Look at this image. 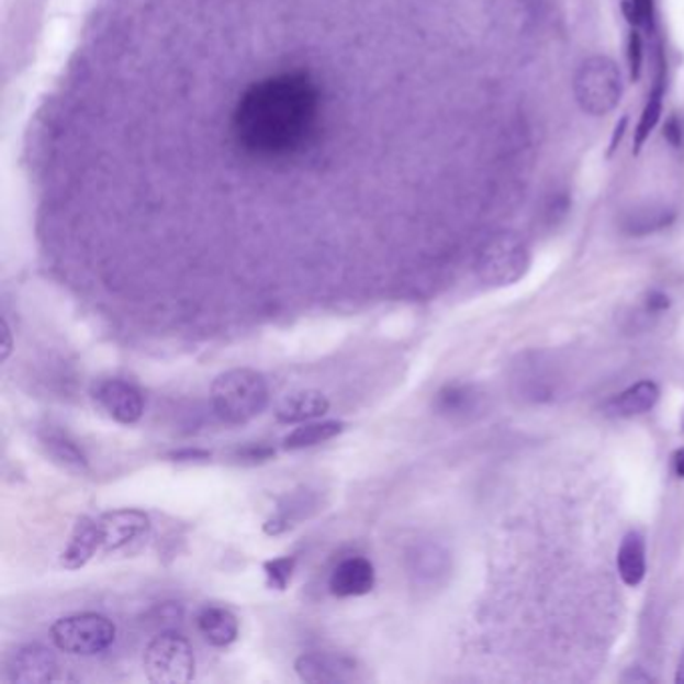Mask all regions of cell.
I'll use <instances>...</instances> for the list:
<instances>
[{"label": "cell", "mask_w": 684, "mask_h": 684, "mask_svg": "<svg viewBox=\"0 0 684 684\" xmlns=\"http://www.w3.org/2000/svg\"><path fill=\"white\" fill-rule=\"evenodd\" d=\"M418 0H89L23 147L51 221L378 229L424 181Z\"/></svg>", "instance_id": "cell-1"}, {"label": "cell", "mask_w": 684, "mask_h": 684, "mask_svg": "<svg viewBox=\"0 0 684 684\" xmlns=\"http://www.w3.org/2000/svg\"><path fill=\"white\" fill-rule=\"evenodd\" d=\"M211 406L227 426H245L269 406V385L261 371L233 368L211 383Z\"/></svg>", "instance_id": "cell-2"}, {"label": "cell", "mask_w": 684, "mask_h": 684, "mask_svg": "<svg viewBox=\"0 0 684 684\" xmlns=\"http://www.w3.org/2000/svg\"><path fill=\"white\" fill-rule=\"evenodd\" d=\"M574 97L580 109L592 116L613 113L623 97V75L613 58H586L574 77Z\"/></svg>", "instance_id": "cell-3"}, {"label": "cell", "mask_w": 684, "mask_h": 684, "mask_svg": "<svg viewBox=\"0 0 684 684\" xmlns=\"http://www.w3.org/2000/svg\"><path fill=\"white\" fill-rule=\"evenodd\" d=\"M51 640L72 657H97L115 644V623L99 613L63 616L51 627Z\"/></svg>", "instance_id": "cell-4"}, {"label": "cell", "mask_w": 684, "mask_h": 684, "mask_svg": "<svg viewBox=\"0 0 684 684\" xmlns=\"http://www.w3.org/2000/svg\"><path fill=\"white\" fill-rule=\"evenodd\" d=\"M195 669L198 661L191 642L175 630L159 632L143 652V671L149 683H191Z\"/></svg>", "instance_id": "cell-5"}, {"label": "cell", "mask_w": 684, "mask_h": 684, "mask_svg": "<svg viewBox=\"0 0 684 684\" xmlns=\"http://www.w3.org/2000/svg\"><path fill=\"white\" fill-rule=\"evenodd\" d=\"M530 266L528 247L516 233L502 232L492 235L480 247L475 257L478 278L487 285L504 288L524 278Z\"/></svg>", "instance_id": "cell-6"}, {"label": "cell", "mask_w": 684, "mask_h": 684, "mask_svg": "<svg viewBox=\"0 0 684 684\" xmlns=\"http://www.w3.org/2000/svg\"><path fill=\"white\" fill-rule=\"evenodd\" d=\"M97 410L121 426L137 424L145 414V397L135 383L123 378H105L91 390Z\"/></svg>", "instance_id": "cell-7"}, {"label": "cell", "mask_w": 684, "mask_h": 684, "mask_svg": "<svg viewBox=\"0 0 684 684\" xmlns=\"http://www.w3.org/2000/svg\"><path fill=\"white\" fill-rule=\"evenodd\" d=\"M103 554H115L131 545L145 540L152 532V518L139 508H119L99 516Z\"/></svg>", "instance_id": "cell-8"}, {"label": "cell", "mask_w": 684, "mask_h": 684, "mask_svg": "<svg viewBox=\"0 0 684 684\" xmlns=\"http://www.w3.org/2000/svg\"><path fill=\"white\" fill-rule=\"evenodd\" d=\"M9 679L16 684H48L60 679L57 654L41 642H29L12 652Z\"/></svg>", "instance_id": "cell-9"}, {"label": "cell", "mask_w": 684, "mask_h": 684, "mask_svg": "<svg viewBox=\"0 0 684 684\" xmlns=\"http://www.w3.org/2000/svg\"><path fill=\"white\" fill-rule=\"evenodd\" d=\"M327 586L337 598L366 596L375 586V569L368 558H344L341 562H337L336 569L332 570Z\"/></svg>", "instance_id": "cell-10"}, {"label": "cell", "mask_w": 684, "mask_h": 684, "mask_svg": "<svg viewBox=\"0 0 684 684\" xmlns=\"http://www.w3.org/2000/svg\"><path fill=\"white\" fill-rule=\"evenodd\" d=\"M97 552H103V536H101L99 518L82 516L75 524L69 542L60 552L58 562L65 570H81L97 557Z\"/></svg>", "instance_id": "cell-11"}, {"label": "cell", "mask_w": 684, "mask_h": 684, "mask_svg": "<svg viewBox=\"0 0 684 684\" xmlns=\"http://www.w3.org/2000/svg\"><path fill=\"white\" fill-rule=\"evenodd\" d=\"M354 662L344 657L324 654V652H307L295 661V673L303 683L337 684L349 683L356 679Z\"/></svg>", "instance_id": "cell-12"}, {"label": "cell", "mask_w": 684, "mask_h": 684, "mask_svg": "<svg viewBox=\"0 0 684 684\" xmlns=\"http://www.w3.org/2000/svg\"><path fill=\"white\" fill-rule=\"evenodd\" d=\"M329 412V400L319 390H300L285 395L276 407V419L279 424L293 426L324 418Z\"/></svg>", "instance_id": "cell-13"}, {"label": "cell", "mask_w": 684, "mask_h": 684, "mask_svg": "<svg viewBox=\"0 0 684 684\" xmlns=\"http://www.w3.org/2000/svg\"><path fill=\"white\" fill-rule=\"evenodd\" d=\"M38 441L48 458L60 468L69 472H85L89 468V460L82 452L79 441L75 440L67 429L48 424L38 431Z\"/></svg>", "instance_id": "cell-14"}, {"label": "cell", "mask_w": 684, "mask_h": 684, "mask_svg": "<svg viewBox=\"0 0 684 684\" xmlns=\"http://www.w3.org/2000/svg\"><path fill=\"white\" fill-rule=\"evenodd\" d=\"M201 637L215 649H227L239 638V618L225 606H205L198 615Z\"/></svg>", "instance_id": "cell-15"}, {"label": "cell", "mask_w": 684, "mask_h": 684, "mask_svg": "<svg viewBox=\"0 0 684 684\" xmlns=\"http://www.w3.org/2000/svg\"><path fill=\"white\" fill-rule=\"evenodd\" d=\"M659 397H661L659 385L650 382V380H644V382L630 385L623 394L613 397L606 410L618 418H632V416H640V414H644V412L657 406Z\"/></svg>", "instance_id": "cell-16"}, {"label": "cell", "mask_w": 684, "mask_h": 684, "mask_svg": "<svg viewBox=\"0 0 684 684\" xmlns=\"http://www.w3.org/2000/svg\"><path fill=\"white\" fill-rule=\"evenodd\" d=\"M618 574L628 586H638L647 574V545L640 532H628L618 550Z\"/></svg>", "instance_id": "cell-17"}, {"label": "cell", "mask_w": 684, "mask_h": 684, "mask_svg": "<svg viewBox=\"0 0 684 684\" xmlns=\"http://www.w3.org/2000/svg\"><path fill=\"white\" fill-rule=\"evenodd\" d=\"M346 429L344 422L327 419V422H305L298 428L291 429L290 434L283 438V450L298 452L305 448H314L324 441L334 440Z\"/></svg>", "instance_id": "cell-18"}, {"label": "cell", "mask_w": 684, "mask_h": 684, "mask_svg": "<svg viewBox=\"0 0 684 684\" xmlns=\"http://www.w3.org/2000/svg\"><path fill=\"white\" fill-rule=\"evenodd\" d=\"M676 215L666 205H644L637 210L628 211L623 217V232L635 237L650 235V233L662 232L669 225H673Z\"/></svg>", "instance_id": "cell-19"}, {"label": "cell", "mask_w": 684, "mask_h": 684, "mask_svg": "<svg viewBox=\"0 0 684 684\" xmlns=\"http://www.w3.org/2000/svg\"><path fill=\"white\" fill-rule=\"evenodd\" d=\"M478 400L480 395L475 394L474 388L453 383L446 385L440 394L436 395V410L448 418H464L478 407Z\"/></svg>", "instance_id": "cell-20"}, {"label": "cell", "mask_w": 684, "mask_h": 684, "mask_svg": "<svg viewBox=\"0 0 684 684\" xmlns=\"http://www.w3.org/2000/svg\"><path fill=\"white\" fill-rule=\"evenodd\" d=\"M307 498H310V492H298L293 496H288L283 504H279L278 512L263 524V532L269 536L288 532L295 526V523H300L307 516L310 506H314L307 502Z\"/></svg>", "instance_id": "cell-21"}, {"label": "cell", "mask_w": 684, "mask_h": 684, "mask_svg": "<svg viewBox=\"0 0 684 684\" xmlns=\"http://www.w3.org/2000/svg\"><path fill=\"white\" fill-rule=\"evenodd\" d=\"M664 89H666V75H664V63H662L659 77L654 81V87L649 94V101L644 105L642 116L638 121L637 133H635V152H640V147L644 145V141L649 139L650 133L659 125L662 115V99H664Z\"/></svg>", "instance_id": "cell-22"}, {"label": "cell", "mask_w": 684, "mask_h": 684, "mask_svg": "<svg viewBox=\"0 0 684 684\" xmlns=\"http://www.w3.org/2000/svg\"><path fill=\"white\" fill-rule=\"evenodd\" d=\"M410 558H412V574L418 580L431 582L448 570V557L440 546H419Z\"/></svg>", "instance_id": "cell-23"}, {"label": "cell", "mask_w": 684, "mask_h": 684, "mask_svg": "<svg viewBox=\"0 0 684 684\" xmlns=\"http://www.w3.org/2000/svg\"><path fill=\"white\" fill-rule=\"evenodd\" d=\"M298 567V557L271 558L263 562L267 588L271 591H285L290 586L293 572Z\"/></svg>", "instance_id": "cell-24"}, {"label": "cell", "mask_w": 684, "mask_h": 684, "mask_svg": "<svg viewBox=\"0 0 684 684\" xmlns=\"http://www.w3.org/2000/svg\"><path fill=\"white\" fill-rule=\"evenodd\" d=\"M273 456H276V450L263 441H251L233 450V460L244 466L263 464V462L273 460Z\"/></svg>", "instance_id": "cell-25"}, {"label": "cell", "mask_w": 684, "mask_h": 684, "mask_svg": "<svg viewBox=\"0 0 684 684\" xmlns=\"http://www.w3.org/2000/svg\"><path fill=\"white\" fill-rule=\"evenodd\" d=\"M628 63H630V77L637 81L640 77V67H642V38L637 31H632L628 38Z\"/></svg>", "instance_id": "cell-26"}, {"label": "cell", "mask_w": 684, "mask_h": 684, "mask_svg": "<svg viewBox=\"0 0 684 684\" xmlns=\"http://www.w3.org/2000/svg\"><path fill=\"white\" fill-rule=\"evenodd\" d=\"M169 458H173V462H199V460H210L211 453L205 452V450H191V448H187V450H179V452H173Z\"/></svg>", "instance_id": "cell-27"}, {"label": "cell", "mask_w": 684, "mask_h": 684, "mask_svg": "<svg viewBox=\"0 0 684 684\" xmlns=\"http://www.w3.org/2000/svg\"><path fill=\"white\" fill-rule=\"evenodd\" d=\"M2 336H4V339H2V354H0V360L4 363V361H9V358H11L12 348H14L11 324H9V319H7V317H2Z\"/></svg>", "instance_id": "cell-28"}, {"label": "cell", "mask_w": 684, "mask_h": 684, "mask_svg": "<svg viewBox=\"0 0 684 684\" xmlns=\"http://www.w3.org/2000/svg\"><path fill=\"white\" fill-rule=\"evenodd\" d=\"M664 137L671 141V145H674V147H679V145H681V141H683V125L679 123V119H671V121L666 123V127H664Z\"/></svg>", "instance_id": "cell-29"}, {"label": "cell", "mask_w": 684, "mask_h": 684, "mask_svg": "<svg viewBox=\"0 0 684 684\" xmlns=\"http://www.w3.org/2000/svg\"><path fill=\"white\" fill-rule=\"evenodd\" d=\"M664 310H669V298L662 293H652L649 298L650 314H661Z\"/></svg>", "instance_id": "cell-30"}, {"label": "cell", "mask_w": 684, "mask_h": 684, "mask_svg": "<svg viewBox=\"0 0 684 684\" xmlns=\"http://www.w3.org/2000/svg\"><path fill=\"white\" fill-rule=\"evenodd\" d=\"M625 681H635V683H650L652 681V676L650 674L642 673V669L640 666H632L630 671H628L627 676H625Z\"/></svg>", "instance_id": "cell-31"}, {"label": "cell", "mask_w": 684, "mask_h": 684, "mask_svg": "<svg viewBox=\"0 0 684 684\" xmlns=\"http://www.w3.org/2000/svg\"><path fill=\"white\" fill-rule=\"evenodd\" d=\"M673 468L676 475L684 478V448L676 450V453H674Z\"/></svg>", "instance_id": "cell-32"}, {"label": "cell", "mask_w": 684, "mask_h": 684, "mask_svg": "<svg viewBox=\"0 0 684 684\" xmlns=\"http://www.w3.org/2000/svg\"><path fill=\"white\" fill-rule=\"evenodd\" d=\"M625 127H627V119H623V121H620V125L616 127L615 139H613V147H610V152H615L616 141H620L623 133H625Z\"/></svg>", "instance_id": "cell-33"}, {"label": "cell", "mask_w": 684, "mask_h": 684, "mask_svg": "<svg viewBox=\"0 0 684 684\" xmlns=\"http://www.w3.org/2000/svg\"><path fill=\"white\" fill-rule=\"evenodd\" d=\"M676 683L684 684V652L679 662V673H676Z\"/></svg>", "instance_id": "cell-34"}]
</instances>
